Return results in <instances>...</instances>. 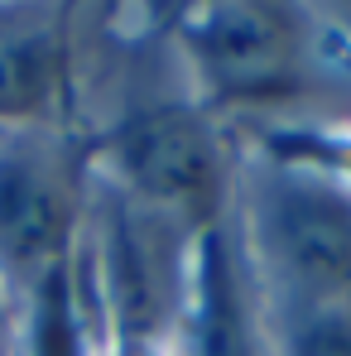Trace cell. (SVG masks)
<instances>
[{
  "label": "cell",
  "mask_w": 351,
  "mask_h": 356,
  "mask_svg": "<svg viewBox=\"0 0 351 356\" xmlns=\"http://www.w3.org/2000/svg\"><path fill=\"white\" fill-rule=\"evenodd\" d=\"M0 356H15V332H10V303L0 298Z\"/></svg>",
  "instance_id": "9c48e42d"
},
{
  "label": "cell",
  "mask_w": 351,
  "mask_h": 356,
  "mask_svg": "<svg viewBox=\"0 0 351 356\" xmlns=\"http://www.w3.org/2000/svg\"><path fill=\"white\" fill-rule=\"evenodd\" d=\"M255 250L298 318L351 313V197L308 174H270L250 197Z\"/></svg>",
  "instance_id": "277c9868"
},
{
  "label": "cell",
  "mask_w": 351,
  "mask_h": 356,
  "mask_svg": "<svg viewBox=\"0 0 351 356\" xmlns=\"http://www.w3.org/2000/svg\"><path fill=\"white\" fill-rule=\"evenodd\" d=\"M101 183L188 241H202L227 207V154L197 106L164 102L135 111L101 140Z\"/></svg>",
  "instance_id": "7a4b0ae2"
},
{
  "label": "cell",
  "mask_w": 351,
  "mask_h": 356,
  "mask_svg": "<svg viewBox=\"0 0 351 356\" xmlns=\"http://www.w3.org/2000/svg\"><path fill=\"white\" fill-rule=\"evenodd\" d=\"M193 241L164 217L125 202L116 188H101L87 212L82 255L92 265V289L111 323L116 347H159L164 327L183 313Z\"/></svg>",
  "instance_id": "3957f363"
},
{
  "label": "cell",
  "mask_w": 351,
  "mask_h": 356,
  "mask_svg": "<svg viewBox=\"0 0 351 356\" xmlns=\"http://www.w3.org/2000/svg\"><path fill=\"white\" fill-rule=\"evenodd\" d=\"M111 356H159V347H111Z\"/></svg>",
  "instance_id": "30bf717a"
},
{
  "label": "cell",
  "mask_w": 351,
  "mask_h": 356,
  "mask_svg": "<svg viewBox=\"0 0 351 356\" xmlns=\"http://www.w3.org/2000/svg\"><path fill=\"white\" fill-rule=\"evenodd\" d=\"M289 356H351V313L298 318Z\"/></svg>",
  "instance_id": "ba28073f"
},
{
  "label": "cell",
  "mask_w": 351,
  "mask_h": 356,
  "mask_svg": "<svg viewBox=\"0 0 351 356\" xmlns=\"http://www.w3.org/2000/svg\"><path fill=\"white\" fill-rule=\"evenodd\" d=\"M188 54L227 92H275L303 58V29L275 5H197L183 24Z\"/></svg>",
  "instance_id": "5b68a950"
},
{
  "label": "cell",
  "mask_w": 351,
  "mask_h": 356,
  "mask_svg": "<svg viewBox=\"0 0 351 356\" xmlns=\"http://www.w3.org/2000/svg\"><path fill=\"white\" fill-rule=\"evenodd\" d=\"M92 212L87 159L54 125L0 130V298L24 308L82 245Z\"/></svg>",
  "instance_id": "6da1fadb"
},
{
  "label": "cell",
  "mask_w": 351,
  "mask_h": 356,
  "mask_svg": "<svg viewBox=\"0 0 351 356\" xmlns=\"http://www.w3.org/2000/svg\"><path fill=\"white\" fill-rule=\"evenodd\" d=\"M63 67V29L58 24H0V130L10 125H49V106L58 97Z\"/></svg>",
  "instance_id": "52a82bcc"
},
{
  "label": "cell",
  "mask_w": 351,
  "mask_h": 356,
  "mask_svg": "<svg viewBox=\"0 0 351 356\" xmlns=\"http://www.w3.org/2000/svg\"><path fill=\"white\" fill-rule=\"evenodd\" d=\"M183 308H188V323H193V332H188L193 356H255L250 313H245L236 260H231V250H227L222 232L197 241Z\"/></svg>",
  "instance_id": "8992f818"
}]
</instances>
